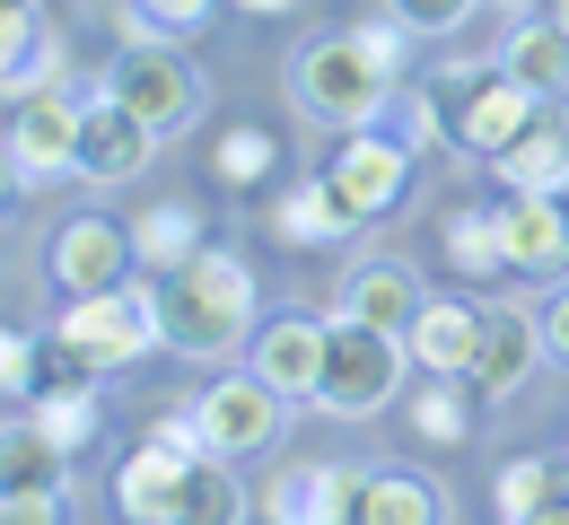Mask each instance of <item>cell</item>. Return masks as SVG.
<instances>
[{"label":"cell","mask_w":569,"mask_h":525,"mask_svg":"<svg viewBox=\"0 0 569 525\" xmlns=\"http://www.w3.org/2000/svg\"><path fill=\"white\" fill-rule=\"evenodd\" d=\"M0 491L27 499V491H71V447L27 412V421H0Z\"/></svg>","instance_id":"17"},{"label":"cell","mask_w":569,"mask_h":525,"mask_svg":"<svg viewBox=\"0 0 569 525\" xmlns=\"http://www.w3.org/2000/svg\"><path fill=\"white\" fill-rule=\"evenodd\" d=\"M473 333H482V306H465V299H421V315L403 324V351H412V368H421V376H465Z\"/></svg>","instance_id":"16"},{"label":"cell","mask_w":569,"mask_h":525,"mask_svg":"<svg viewBox=\"0 0 569 525\" xmlns=\"http://www.w3.org/2000/svg\"><path fill=\"white\" fill-rule=\"evenodd\" d=\"M561 27H569V0H561Z\"/></svg>","instance_id":"42"},{"label":"cell","mask_w":569,"mask_h":525,"mask_svg":"<svg viewBox=\"0 0 569 525\" xmlns=\"http://www.w3.org/2000/svg\"><path fill=\"white\" fill-rule=\"evenodd\" d=\"M473 9H482V0H386V18L412 27V36H456Z\"/></svg>","instance_id":"33"},{"label":"cell","mask_w":569,"mask_h":525,"mask_svg":"<svg viewBox=\"0 0 569 525\" xmlns=\"http://www.w3.org/2000/svg\"><path fill=\"white\" fill-rule=\"evenodd\" d=\"M237 9H289V0H237Z\"/></svg>","instance_id":"38"},{"label":"cell","mask_w":569,"mask_h":525,"mask_svg":"<svg viewBox=\"0 0 569 525\" xmlns=\"http://www.w3.org/2000/svg\"><path fill=\"white\" fill-rule=\"evenodd\" d=\"M219 0H132V18H141V36H167V44H184V36H202L211 27Z\"/></svg>","instance_id":"32"},{"label":"cell","mask_w":569,"mask_h":525,"mask_svg":"<svg viewBox=\"0 0 569 525\" xmlns=\"http://www.w3.org/2000/svg\"><path fill=\"white\" fill-rule=\"evenodd\" d=\"M149 150H158V132H149L132 105H114L106 88L79 105V175L88 184H132L149 166Z\"/></svg>","instance_id":"11"},{"label":"cell","mask_w":569,"mask_h":525,"mask_svg":"<svg viewBox=\"0 0 569 525\" xmlns=\"http://www.w3.org/2000/svg\"><path fill=\"white\" fill-rule=\"evenodd\" d=\"M429 105H438V132L465 158H499L543 114V97L526 79H508V62H447V71L429 79Z\"/></svg>","instance_id":"3"},{"label":"cell","mask_w":569,"mask_h":525,"mask_svg":"<svg viewBox=\"0 0 569 525\" xmlns=\"http://www.w3.org/2000/svg\"><path fill=\"white\" fill-rule=\"evenodd\" d=\"M491 220H499L508 272H535V281L569 272V211L552 193H508V202H491Z\"/></svg>","instance_id":"13"},{"label":"cell","mask_w":569,"mask_h":525,"mask_svg":"<svg viewBox=\"0 0 569 525\" xmlns=\"http://www.w3.org/2000/svg\"><path fill=\"white\" fill-rule=\"evenodd\" d=\"M254 376L289 394V403H316V376H325V315H272L254 324Z\"/></svg>","instance_id":"15"},{"label":"cell","mask_w":569,"mask_h":525,"mask_svg":"<svg viewBox=\"0 0 569 525\" xmlns=\"http://www.w3.org/2000/svg\"><path fill=\"white\" fill-rule=\"evenodd\" d=\"M491 166H499V184H508V193H569V123L543 105V114H535V123L491 158Z\"/></svg>","instance_id":"18"},{"label":"cell","mask_w":569,"mask_h":525,"mask_svg":"<svg viewBox=\"0 0 569 525\" xmlns=\"http://www.w3.org/2000/svg\"><path fill=\"white\" fill-rule=\"evenodd\" d=\"M543 360H561V368H569V281L543 299Z\"/></svg>","instance_id":"35"},{"label":"cell","mask_w":569,"mask_h":525,"mask_svg":"<svg viewBox=\"0 0 569 525\" xmlns=\"http://www.w3.org/2000/svg\"><path fill=\"white\" fill-rule=\"evenodd\" d=\"M106 97L114 105H132L158 141H176L193 114H202V79H193V62L167 44V36H141V44H123L114 62H106Z\"/></svg>","instance_id":"6"},{"label":"cell","mask_w":569,"mask_h":525,"mask_svg":"<svg viewBox=\"0 0 569 525\" xmlns=\"http://www.w3.org/2000/svg\"><path fill=\"white\" fill-rule=\"evenodd\" d=\"M499 517L508 525H569V455L499 464Z\"/></svg>","instance_id":"19"},{"label":"cell","mask_w":569,"mask_h":525,"mask_svg":"<svg viewBox=\"0 0 569 525\" xmlns=\"http://www.w3.org/2000/svg\"><path fill=\"white\" fill-rule=\"evenodd\" d=\"M184 464H193V455H176V447H158V438H141V447L123 455V473H114V508H123L132 525H167V499H176Z\"/></svg>","instance_id":"23"},{"label":"cell","mask_w":569,"mask_h":525,"mask_svg":"<svg viewBox=\"0 0 569 525\" xmlns=\"http://www.w3.org/2000/svg\"><path fill=\"white\" fill-rule=\"evenodd\" d=\"M499 62H508V79H526L543 105H569V27L561 18H526L499 44Z\"/></svg>","instance_id":"21"},{"label":"cell","mask_w":569,"mask_h":525,"mask_svg":"<svg viewBox=\"0 0 569 525\" xmlns=\"http://www.w3.org/2000/svg\"><path fill=\"white\" fill-rule=\"evenodd\" d=\"M499 9H535V0H499Z\"/></svg>","instance_id":"40"},{"label":"cell","mask_w":569,"mask_h":525,"mask_svg":"<svg viewBox=\"0 0 569 525\" xmlns=\"http://www.w3.org/2000/svg\"><path fill=\"white\" fill-rule=\"evenodd\" d=\"M193 412H202V438H211V447L237 464V455H263L272 438H281L289 394H272L263 376L246 368V376H219L211 394H193Z\"/></svg>","instance_id":"9"},{"label":"cell","mask_w":569,"mask_h":525,"mask_svg":"<svg viewBox=\"0 0 569 525\" xmlns=\"http://www.w3.org/2000/svg\"><path fill=\"white\" fill-rule=\"evenodd\" d=\"M473 403H482V394H473L465 376H429L421 403H412V430H421L429 447H465V438H473Z\"/></svg>","instance_id":"29"},{"label":"cell","mask_w":569,"mask_h":525,"mask_svg":"<svg viewBox=\"0 0 569 525\" xmlns=\"http://www.w3.org/2000/svg\"><path fill=\"white\" fill-rule=\"evenodd\" d=\"M158 333L184 360H228L237 342H254V272L228 245H202L193 263L158 272Z\"/></svg>","instance_id":"2"},{"label":"cell","mask_w":569,"mask_h":525,"mask_svg":"<svg viewBox=\"0 0 569 525\" xmlns=\"http://www.w3.org/2000/svg\"><path fill=\"white\" fill-rule=\"evenodd\" d=\"M71 517V491H27V499H9V525H53Z\"/></svg>","instance_id":"36"},{"label":"cell","mask_w":569,"mask_h":525,"mask_svg":"<svg viewBox=\"0 0 569 525\" xmlns=\"http://www.w3.org/2000/svg\"><path fill=\"white\" fill-rule=\"evenodd\" d=\"M0 9H44V0H0Z\"/></svg>","instance_id":"39"},{"label":"cell","mask_w":569,"mask_h":525,"mask_svg":"<svg viewBox=\"0 0 569 525\" xmlns=\"http://www.w3.org/2000/svg\"><path fill=\"white\" fill-rule=\"evenodd\" d=\"M447 517V491L438 482H412L395 464H368V499H359V525H438Z\"/></svg>","instance_id":"24"},{"label":"cell","mask_w":569,"mask_h":525,"mask_svg":"<svg viewBox=\"0 0 569 525\" xmlns=\"http://www.w3.org/2000/svg\"><path fill=\"white\" fill-rule=\"evenodd\" d=\"M403 36L412 27H342V36H316L307 53H298V105L316 114V123H342V132H368V123H386V105H395V88H403Z\"/></svg>","instance_id":"1"},{"label":"cell","mask_w":569,"mask_h":525,"mask_svg":"<svg viewBox=\"0 0 569 525\" xmlns=\"http://www.w3.org/2000/svg\"><path fill=\"white\" fill-rule=\"evenodd\" d=\"M79 105L62 79H44V88H27L18 105H9V158H18V175L27 184H53V175H79Z\"/></svg>","instance_id":"7"},{"label":"cell","mask_w":569,"mask_h":525,"mask_svg":"<svg viewBox=\"0 0 569 525\" xmlns=\"http://www.w3.org/2000/svg\"><path fill=\"white\" fill-rule=\"evenodd\" d=\"M421 272L403 263V254H368L351 263L342 281H333V315H359V324H377V333H403L412 315H421Z\"/></svg>","instance_id":"14"},{"label":"cell","mask_w":569,"mask_h":525,"mask_svg":"<svg viewBox=\"0 0 569 525\" xmlns=\"http://www.w3.org/2000/svg\"><path fill=\"white\" fill-rule=\"evenodd\" d=\"M18 184H27V175H18V158H9V141H0V211L18 202Z\"/></svg>","instance_id":"37"},{"label":"cell","mask_w":569,"mask_h":525,"mask_svg":"<svg viewBox=\"0 0 569 525\" xmlns=\"http://www.w3.org/2000/svg\"><path fill=\"white\" fill-rule=\"evenodd\" d=\"M36 421H44V430H53L71 455L88 447V438H97V385H88V368L44 376V385H36Z\"/></svg>","instance_id":"27"},{"label":"cell","mask_w":569,"mask_h":525,"mask_svg":"<svg viewBox=\"0 0 569 525\" xmlns=\"http://www.w3.org/2000/svg\"><path fill=\"white\" fill-rule=\"evenodd\" d=\"M237 517V482H228V455H193L176 499H167V525H228Z\"/></svg>","instance_id":"26"},{"label":"cell","mask_w":569,"mask_h":525,"mask_svg":"<svg viewBox=\"0 0 569 525\" xmlns=\"http://www.w3.org/2000/svg\"><path fill=\"white\" fill-rule=\"evenodd\" d=\"M0 517H9V491H0Z\"/></svg>","instance_id":"41"},{"label":"cell","mask_w":569,"mask_h":525,"mask_svg":"<svg viewBox=\"0 0 569 525\" xmlns=\"http://www.w3.org/2000/svg\"><path fill=\"white\" fill-rule=\"evenodd\" d=\"M132 245H141L149 272H176V263H193V254L211 245V228H202V211H193V202H149L141 228H132Z\"/></svg>","instance_id":"25"},{"label":"cell","mask_w":569,"mask_h":525,"mask_svg":"<svg viewBox=\"0 0 569 525\" xmlns=\"http://www.w3.org/2000/svg\"><path fill=\"white\" fill-rule=\"evenodd\" d=\"M272 228H281L289 245H342V236L359 228V202L333 184V175H316V184H289V193H281Z\"/></svg>","instance_id":"22"},{"label":"cell","mask_w":569,"mask_h":525,"mask_svg":"<svg viewBox=\"0 0 569 525\" xmlns=\"http://www.w3.org/2000/svg\"><path fill=\"white\" fill-rule=\"evenodd\" d=\"M44 272H53V290L62 299H88V290H114V281H132L141 272V245H132V228L106 220V211H79V220L53 228V254H44Z\"/></svg>","instance_id":"8"},{"label":"cell","mask_w":569,"mask_h":525,"mask_svg":"<svg viewBox=\"0 0 569 525\" xmlns=\"http://www.w3.org/2000/svg\"><path fill=\"white\" fill-rule=\"evenodd\" d=\"M272 166H281V141H272L263 123H237V132H219V184L254 193V184H263Z\"/></svg>","instance_id":"31"},{"label":"cell","mask_w":569,"mask_h":525,"mask_svg":"<svg viewBox=\"0 0 569 525\" xmlns=\"http://www.w3.org/2000/svg\"><path fill=\"white\" fill-rule=\"evenodd\" d=\"M53 342L88 376H114V368H132V360H149V342H167L158 333V272L149 281H114V290H88V299H62Z\"/></svg>","instance_id":"4"},{"label":"cell","mask_w":569,"mask_h":525,"mask_svg":"<svg viewBox=\"0 0 569 525\" xmlns=\"http://www.w3.org/2000/svg\"><path fill=\"white\" fill-rule=\"evenodd\" d=\"M44 79H62V36L44 27V9H0V88L27 97Z\"/></svg>","instance_id":"20"},{"label":"cell","mask_w":569,"mask_h":525,"mask_svg":"<svg viewBox=\"0 0 569 525\" xmlns=\"http://www.w3.org/2000/svg\"><path fill=\"white\" fill-rule=\"evenodd\" d=\"M403 360H412L403 333H377V324H359V315H325V376H316V403H325L333 421H368V412L395 403Z\"/></svg>","instance_id":"5"},{"label":"cell","mask_w":569,"mask_h":525,"mask_svg":"<svg viewBox=\"0 0 569 525\" xmlns=\"http://www.w3.org/2000/svg\"><path fill=\"white\" fill-rule=\"evenodd\" d=\"M36 385H44V351L27 333H0V394L9 403H36Z\"/></svg>","instance_id":"34"},{"label":"cell","mask_w":569,"mask_h":525,"mask_svg":"<svg viewBox=\"0 0 569 525\" xmlns=\"http://www.w3.org/2000/svg\"><path fill=\"white\" fill-rule=\"evenodd\" d=\"M447 272H465V281H491V272H508L491 211H447Z\"/></svg>","instance_id":"30"},{"label":"cell","mask_w":569,"mask_h":525,"mask_svg":"<svg viewBox=\"0 0 569 525\" xmlns=\"http://www.w3.org/2000/svg\"><path fill=\"white\" fill-rule=\"evenodd\" d=\"M543 360V315H526V306H482V333H473V360H465V385L482 394V403H508L526 376Z\"/></svg>","instance_id":"10"},{"label":"cell","mask_w":569,"mask_h":525,"mask_svg":"<svg viewBox=\"0 0 569 525\" xmlns=\"http://www.w3.org/2000/svg\"><path fill=\"white\" fill-rule=\"evenodd\" d=\"M359 499H368V464H307L298 482V517L316 525H359Z\"/></svg>","instance_id":"28"},{"label":"cell","mask_w":569,"mask_h":525,"mask_svg":"<svg viewBox=\"0 0 569 525\" xmlns=\"http://www.w3.org/2000/svg\"><path fill=\"white\" fill-rule=\"evenodd\" d=\"M412 158L421 150H403L395 132H342V150H333V184L359 202V220H386L395 202H403V184H412Z\"/></svg>","instance_id":"12"}]
</instances>
